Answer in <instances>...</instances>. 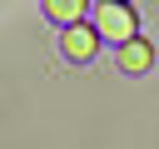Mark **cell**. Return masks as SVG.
<instances>
[{
  "instance_id": "6da1fadb",
  "label": "cell",
  "mask_w": 159,
  "mask_h": 149,
  "mask_svg": "<svg viewBox=\"0 0 159 149\" xmlns=\"http://www.w3.org/2000/svg\"><path fill=\"white\" fill-rule=\"evenodd\" d=\"M84 20H89V30H94L99 40H109V45H124V40L139 35V15H134L129 0H99Z\"/></svg>"
},
{
  "instance_id": "7a4b0ae2",
  "label": "cell",
  "mask_w": 159,
  "mask_h": 149,
  "mask_svg": "<svg viewBox=\"0 0 159 149\" xmlns=\"http://www.w3.org/2000/svg\"><path fill=\"white\" fill-rule=\"evenodd\" d=\"M94 50H99V35L89 30V20H80V25H65V30H60V55H65L70 65L94 60Z\"/></svg>"
},
{
  "instance_id": "3957f363",
  "label": "cell",
  "mask_w": 159,
  "mask_h": 149,
  "mask_svg": "<svg viewBox=\"0 0 159 149\" xmlns=\"http://www.w3.org/2000/svg\"><path fill=\"white\" fill-rule=\"evenodd\" d=\"M114 60H119L124 74H144V70L154 65V45H149L144 35H134V40H124V45H114Z\"/></svg>"
},
{
  "instance_id": "277c9868",
  "label": "cell",
  "mask_w": 159,
  "mask_h": 149,
  "mask_svg": "<svg viewBox=\"0 0 159 149\" xmlns=\"http://www.w3.org/2000/svg\"><path fill=\"white\" fill-rule=\"evenodd\" d=\"M40 10L65 30V25H80V20L89 15V0H40Z\"/></svg>"
}]
</instances>
